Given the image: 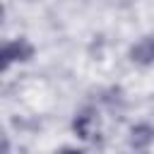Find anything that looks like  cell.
<instances>
[{
	"label": "cell",
	"mask_w": 154,
	"mask_h": 154,
	"mask_svg": "<svg viewBox=\"0 0 154 154\" xmlns=\"http://www.w3.org/2000/svg\"><path fill=\"white\" fill-rule=\"evenodd\" d=\"M34 58V46L26 38H14L2 46V70H7L12 63H26Z\"/></svg>",
	"instance_id": "cell-1"
},
{
	"label": "cell",
	"mask_w": 154,
	"mask_h": 154,
	"mask_svg": "<svg viewBox=\"0 0 154 154\" xmlns=\"http://www.w3.org/2000/svg\"><path fill=\"white\" fill-rule=\"evenodd\" d=\"M154 142V125L149 123H137L130 128V147L137 152H147L149 144Z\"/></svg>",
	"instance_id": "cell-2"
},
{
	"label": "cell",
	"mask_w": 154,
	"mask_h": 154,
	"mask_svg": "<svg viewBox=\"0 0 154 154\" xmlns=\"http://www.w3.org/2000/svg\"><path fill=\"white\" fill-rule=\"evenodd\" d=\"M130 60L137 65H152L154 63V36H142L130 48Z\"/></svg>",
	"instance_id": "cell-3"
},
{
	"label": "cell",
	"mask_w": 154,
	"mask_h": 154,
	"mask_svg": "<svg viewBox=\"0 0 154 154\" xmlns=\"http://www.w3.org/2000/svg\"><path fill=\"white\" fill-rule=\"evenodd\" d=\"M94 111L91 108H84V111H79L77 116H75V120H72V130L77 132V137H82V140H91L94 137Z\"/></svg>",
	"instance_id": "cell-4"
},
{
	"label": "cell",
	"mask_w": 154,
	"mask_h": 154,
	"mask_svg": "<svg viewBox=\"0 0 154 154\" xmlns=\"http://www.w3.org/2000/svg\"><path fill=\"white\" fill-rule=\"evenodd\" d=\"M58 154H82V152H79V149H72V147H63Z\"/></svg>",
	"instance_id": "cell-5"
}]
</instances>
